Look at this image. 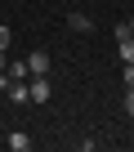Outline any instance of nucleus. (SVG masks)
Here are the masks:
<instances>
[{
  "instance_id": "obj_11",
  "label": "nucleus",
  "mask_w": 134,
  "mask_h": 152,
  "mask_svg": "<svg viewBox=\"0 0 134 152\" xmlns=\"http://www.w3.org/2000/svg\"><path fill=\"white\" fill-rule=\"evenodd\" d=\"M125 27H130V36H134V14H130V18H125Z\"/></svg>"
},
{
  "instance_id": "obj_6",
  "label": "nucleus",
  "mask_w": 134,
  "mask_h": 152,
  "mask_svg": "<svg viewBox=\"0 0 134 152\" xmlns=\"http://www.w3.org/2000/svg\"><path fill=\"white\" fill-rule=\"evenodd\" d=\"M9 76H14V81H27V76H31V72H27V58H23V63H14V67H9Z\"/></svg>"
},
{
  "instance_id": "obj_2",
  "label": "nucleus",
  "mask_w": 134,
  "mask_h": 152,
  "mask_svg": "<svg viewBox=\"0 0 134 152\" xmlns=\"http://www.w3.org/2000/svg\"><path fill=\"white\" fill-rule=\"evenodd\" d=\"M27 72L31 76H49V49H31L27 54Z\"/></svg>"
},
{
  "instance_id": "obj_12",
  "label": "nucleus",
  "mask_w": 134,
  "mask_h": 152,
  "mask_svg": "<svg viewBox=\"0 0 134 152\" xmlns=\"http://www.w3.org/2000/svg\"><path fill=\"white\" fill-rule=\"evenodd\" d=\"M0 67H9V63H5V49H0Z\"/></svg>"
},
{
  "instance_id": "obj_4",
  "label": "nucleus",
  "mask_w": 134,
  "mask_h": 152,
  "mask_svg": "<svg viewBox=\"0 0 134 152\" xmlns=\"http://www.w3.org/2000/svg\"><path fill=\"white\" fill-rule=\"evenodd\" d=\"M5 143H9V152H31V134H27V130H9Z\"/></svg>"
},
{
  "instance_id": "obj_10",
  "label": "nucleus",
  "mask_w": 134,
  "mask_h": 152,
  "mask_svg": "<svg viewBox=\"0 0 134 152\" xmlns=\"http://www.w3.org/2000/svg\"><path fill=\"white\" fill-rule=\"evenodd\" d=\"M125 112H130V116H134V90H130V94H125Z\"/></svg>"
},
{
  "instance_id": "obj_5",
  "label": "nucleus",
  "mask_w": 134,
  "mask_h": 152,
  "mask_svg": "<svg viewBox=\"0 0 134 152\" xmlns=\"http://www.w3.org/2000/svg\"><path fill=\"white\" fill-rule=\"evenodd\" d=\"M121 45V63H134V36H125V40H116Z\"/></svg>"
},
{
  "instance_id": "obj_7",
  "label": "nucleus",
  "mask_w": 134,
  "mask_h": 152,
  "mask_svg": "<svg viewBox=\"0 0 134 152\" xmlns=\"http://www.w3.org/2000/svg\"><path fill=\"white\" fill-rule=\"evenodd\" d=\"M9 45H14V31H9L5 23H0V49H9Z\"/></svg>"
},
{
  "instance_id": "obj_9",
  "label": "nucleus",
  "mask_w": 134,
  "mask_h": 152,
  "mask_svg": "<svg viewBox=\"0 0 134 152\" xmlns=\"http://www.w3.org/2000/svg\"><path fill=\"white\" fill-rule=\"evenodd\" d=\"M9 81H14V76H9L5 67H0V94H5V90H9Z\"/></svg>"
},
{
  "instance_id": "obj_1",
  "label": "nucleus",
  "mask_w": 134,
  "mask_h": 152,
  "mask_svg": "<svg viewBox=\"0 0 134 152\" xmlns=\"http://www.w3.org/2000/svg\"><path fill=\"white\" fill-rule=\"evenodd\" d=\"M27 94H31V103H49V99H54L49 76H31V81H27Z\"/></svg>"
},
{
  "instance_id": "obj_3",
  "label": "nucleus",
  "mask_w": 134,
  "mask_h": 152,
  "mask_svg": "<svg viewBox=\"0 0 134 152\" xmlns=\"http://www.w3.org/2000/svg\"><path fill=\"white\" fill-rule=\"evenodd\" d=\"M67 31H76V36H85V31H94V23H90V14H81V9H72V14H67Z\"/></svg>"
},
{
  "instance_id": "obj_8",
  "label": "nucleus",
  "mask_w": 134,
  "mask_h": 152,
  "mask_svg": "<svg viewBox=\"0 0 134 152\" xmlns=\"http://www.w3.org/2000/svg\"><path fill=\"white\" fill-rule=\"evenodd\" d=\"M121 76H125V90H134V63H125V72H121Z\"/></svg>"
}]
</instances>
